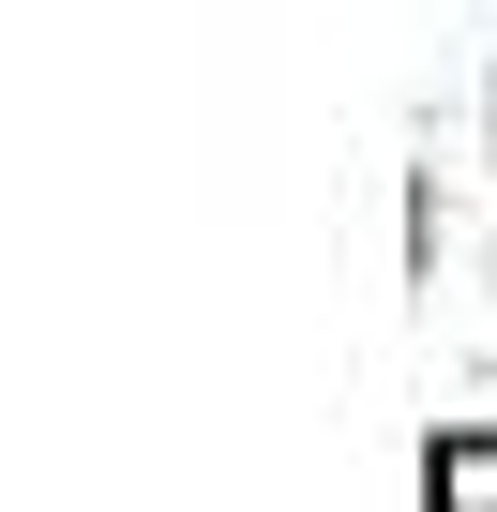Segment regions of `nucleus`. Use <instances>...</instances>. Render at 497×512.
Segmentation results:
<instances>
[{"mask_svg":"<svg viewBox=\"0 0 497 512\" xmlns=\"http://www.w3.org/2000/svg\"><path fill=\"white\" fill-rule=\"evenodd\" d=\"M422 512H497V422H467V437L422 452Z\"/></svg>","mask_w":497,"mask_h":512,"instance_id":"f257e3e1","label":"nucleus"}]
</instances>
